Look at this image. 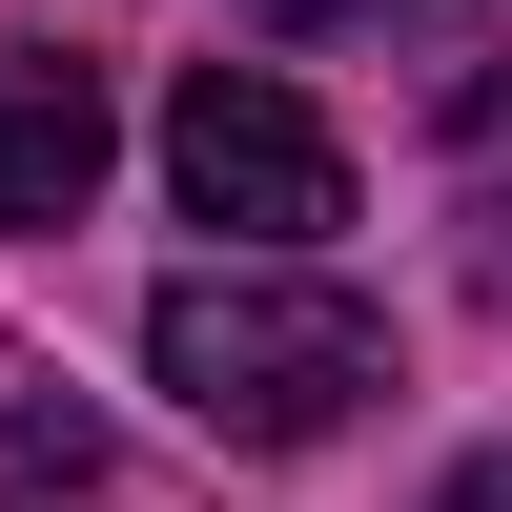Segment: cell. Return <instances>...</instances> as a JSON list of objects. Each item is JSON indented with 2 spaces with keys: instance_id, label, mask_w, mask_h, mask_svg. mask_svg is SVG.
I'll return each mask as SVG.
<instances>
[{
  "instance_id": "1",
  "label": "cell",
  "mask_w": 512,
  "mask_h": 512,
  "mask_svg": "<svg viewBox=\"0 0 512 512\" xmlns=\"http://www.w3.org/2000/svg\"><path fill=\"white\" fill-rule=\"evenodd\" d=\"M144 369L185 390V431L308 451V431H349V410L390 390V328H369V287H328V267H185L144 308Z\"/></svg>"
},
{
  "instance_id": "2",
  "label": "cell",
  "mask_w": 512,
  "mask_h": 512,
  "mask_svg": "<svg viewBox=\"0 0 512 512\" xmlns=\"http://www.w3.org/2000/svg\"><path fill=\"white\" fill-rule=\"evenodd\" d=\"M164 185H185V226H226V267H308V246L349 226V144H328L267 62H185Z\"/></svg>"
},
{
  "instance_id": "3",
  "label": "cell",
  "mask_w": 512,
  "mask_h": 512,
  "mask_svg": "<svg viewBox=\"0 0 512 512\" xmlns=\"http://www.w3.org/2000/svg\"><path fill=\"white\" fill-rule=\"evenodd\" d=\"M103 62H62V41H0V226H82L103 205Z\"/></svg>"
},
{
  "instance_id": "4",
  "label": "cell",
  "mask_w": 512,
  "mask_h": 512,
  "mask_svg": "<svg viewBox=\"0 0 512 512\" xmlns=\"http://www.w3.org/2000/svg\"><path fill=\"white\" fill-rule=\"evenodd\" d=\"M451 512H512V451H472V472H451Z\"/></svg>"
},
{
  "instance_id": "5",
  "label": "cell",
  "mask_w": 512,
  "mask_h": 512,
  "mask_svg": "<svg viewBox=\"0 0 512 512\" xmlns=\"http://www.w3.org/2000/svg\"><path fill=\"white\" fill-rule=\"evenodd\" d=\"M246 21H349V0H246Z\"/></svg>"
}]
</instances>
